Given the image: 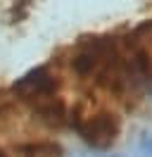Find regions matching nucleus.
Masks as SVG:
<instances>
[{
  "label": "nucleus",
  "mask_w": 152,
  "mask_h": 157,
  "mask_svg": "<svg viewBox=\"0 0 152 157\" xmlns=\"http://www.w3.org/2000/svg\"><path fill=\"white\" fill-rule=\"evenodd\" d=\"M0 157H7V155H5V150H2V147H0Z\"/></svg>",
  "instance_id": "obj_3"
},
{
  "label": "nucleus",
  "mask_w": 152,
  "mask_h": 157,
  "mask_svg": "<svg viewBox=\"0 0 152 157\" xmlns=\"http://www.w3.org/2000/svg\"><path fill=\"white\" fill-rule=\"evenodd\" d=\"M74 126L81 136L95 147H107L116 140L119 119L112 112L93 105H78L74 109Z\"/></svg>",
  "instance_id": "obj_1"
},
{
  "label": "nucleus",
  "mask_w": 152,
  "mask_h": 157,
  "mask_svg": "<svg viewBox=\"0 0 152 157\" xmlns=\"http://www.w3.org/2000/svg\"><path fill=\"white\" fill-rule=\"evenodd\" d=\"M17 157H62V150L55 143H28L19 147Z\"/></svg>",
  "instance_id": "obj_2"
}]
</instances>
